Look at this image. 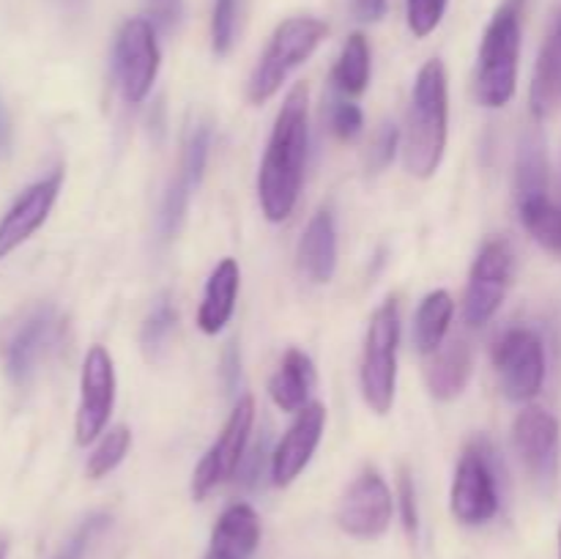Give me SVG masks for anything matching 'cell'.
I'll return each mask as SVG.
<instances>
[{
	"label": "cell",
	"mask_w": 561,
	"mask_h": 559,
	"mask_svg": "<svg viewBox=\"0 0 561 559\" xmlns=\"http://www.w3.org/2000/svg\"><path fill=\"white\" fill-rule=\"evenodd\" d=\"M513 447L540 488H551L559 475V420L546 409H524L513 422Z\"/></svg>",
	"instance_id": "cell-14"
},
{
	"label": "cell",
	"mask_w": 561,
	"mask_h": 559,
	"mask_svg": "<svg viewBox=\"0 0 561 559\" xmlns=\"http://www.w3.org/2000/svg\"><path fill=\"white\" fill-rule=\"evenodd\" d=\"M131 447V431L126 425H113L102 433L99 444L93 447V453L88 455L85 471L91 480H102L110 471L118 469L121 460L126 458Z\"/></svg>",
	"instance_id": "cell-26"
},
{
	"label": "cell",
	"mask_w": 561,
	"mask_h": 559,
	"mask_svg": "<svg viewBox=\"0 0 561 559\" xmlns=\"http://www.w3.org/2000/svg\"><path fill=\"white\" fill-rule=\"evenodd\" d=\"M449 0H405V22L416 38H427L444 20Z\"/></svg>",
	"instance_id": "cell-31"
},
{
	"label": "cell",
	"mask_w": 561,
	"mask_h": 559,
	"mask_svg": "<svg viewBox=\"0 0 561 559\" xmlns=\"http://www.w3.org/2000/svg\"><path fill=\"white\" fill-rule=\"evenodd\" d=\"M261 543V518L250 504H230L211 532L206 559H252Z\"/></svg>",
	"instance_id": "cell-17"
},
{
	"label": "cell",
	"mask_w": 561,
	"mask_h": 559,
	"mask_svg": "<svg viewBox=\"0 0 561 559\" xmlns=\"http://www.w3.org/2000/svg\"><path fill=\"white\" fill-rule=\"evenodd\" d=\"M449 510L466 526L488 524L499 513L496 458L485 438L466 444L453 477Z\"/></svg>",
	"instance_id": "cell-7"
},
{
	"label": "cell",
	"mask_w": 561,
	"mask_h": 559,
	"mask_svg": "<svg viewBox=\"0 0 561 559\" xmlns=\"http://www.w3.org/2000/svg\"><path fill=\"white\" fill-rule=\"evenodd\" d=\"M115 406V367L104 345H93L85 354L80 373V406H77L75 438L77 444H91L107 427Z\"/></svg>",
	"instance_id": "cell-13"
},
{
	"label": "cell",
	"mask_w": 561,
	"mask_h": 559,
	"mask_svg": "<svg viewBox=\"0 0 561 559\" xmlns=\"http://www.w3.org/2000/svg\"><path fill=\"white\" fill-rule=\"evenodd\" d=\"M398 146H400V129L394 124H383L381 129H378L376 140H373L370 168L383 170L387 164H392L394 153H398Z\"/></svg>",
	"instance_id": "cell-34"
},
{
	"label": "cell",
	"mask_w": 561,
	"mask_h": 559,
	"mask_svg": "<svg viewBox=\"0 0 561 559\" xmlns=\"http://www.w3.org/2000/svg\"><path fill=\"white\" fill-rule=\"evenodd\" d=\"M370 42L365 33H351L332 69V82L345 96H359L370 85Z\"/></svg>",
	"instance_id": "cell-25"
},
{
	"label": "cell",
	"mask_w": 561,
	"mask_h": 559,
	"mask_svg": "<svg viewBox=\"0 0 561 559\" xmlns=\"http://www.w3.org/2000/svg\"><path fill=\"white\" fill-rule=\"evenodd\" d=\"M146 5L157 31H175L184 16V0H146Z\"/></svg>",
	"instance_id": "cell-35"
},
{
	"label": "cell",
	"mask_w": 561,
	"mask_h": 559,
	"mask_svg": "<svg viewBox=\"0 0 561 559\" xmlns=\"http://www.w3.org/2000/svg\"><path fill=\"white\" fill-rule=\"evenodd\" d=\"M241 272L233 258H222L214 266L208 277L206 290H203L201 310H197V327L206 334H219L228 327L230 316L236 310V296H239Z\"/></svg>",
	"instance_id": "cell-20"
},
{
	"label": "cell",
	"mask_w": 561,
	"mask_h": 559,
	"mask_svg": "<svg viewBox=\"0 0 561 559\" xmlns=\"http://www.w3.org/2000/svg\"><path fill=\"white\" fill-rule=\"evenodd\" d=\"M526 0H504L491 16L477 58V102L504 107L518 88L520 42H524Z\"/></svg>",
	"instance_id": "cell-3"
},
{
	"label": "cell",
	"mask_w": 561,
	"mask_h": 559,
	"mask_svg": "<svg viewBox=\"0 0 561 559\" xmlns=\"http://www.w3.org/2000/svg\"><path fill=\"white\" fill-rule=\"evenodd\" d=\"M529 104L535 118H546L557 104H561V11L551 22V31L537 55Z\"/></svg>",
	"instance_id": "cell-22"
},
{
	"label": "cell",
	"mask_w": 561,
	"mask_h": 559,
	"mask_svg": "<svg viewBox=\"0 0 561 559\" xmlns=\"http://www.w3.org/2000/svg\"><path fill=\"white\" fill-rule=\"evenodd\" d=\"M307 93L305 82L294 85L279 107L274 121L272 137H268L266 153H263L261 173H257V197L268 223H283L294 214L299 201L301 181H305L307 142H310V126H307Z\"/></svg>",
	"instance_id": "cell-1"
},
{
	"label": "cell",
	"mask_w": 561,
	"mask_h": 559,
	"mask_svg": "<svg viewBox=\"0 0 561 559\" xmlns=\"http://www.w3.org/2000/svg\"><path fill=\"white\" fill-rule=\"evenodd\" d=\"M471 367H474V356H471V345L463 338L447 340L442 349L427 354L425 381L433 398L455 400L458 395H463L471 378Z\"/></svg>",
	"instance_id": "cell-18"
},
{
	"label": "cell",
	"mask_w": 561,
	"mask_h": 559,
	"mask_svg": "<svg viewBox=\"0 0 561 559\" xmlns=\"http://www.w3.org/2000/svg\"><path fill=\"white\" fill-rule=\"evenodd\" d=\"M299 269L312 283H329L337 269V228L332 212L321 208L299 241Z\"/></svg>",
	"instance_id": "cell-19"
},
{
	"label": "cell",
	"mask_w": 561,
	"mask_h": 559,
	"mask_svg": "<svg viewBox=\"0 0 561 559\" xmlns=\"http://www.w3.org/2000/svg\"><path fill=\"white\" fill-rule=\"evenodd\" d=\"M312 387H316V367H312L310 356L299 349L285 351L277 373L268 381V395H272L274 406L288 414H299L310 403Z\"/></svg>",
	"instance_id": "cell-21"
},
{
	"label": "cell",
	"mask_w": 561,
	"mask_h": 559,
	"mask_svg": "<svg viewBox=\"0 0 561 559\" xmlns=\"http://www.w3.org/2000/svg\"><path fill=\"white\" fill-rule=\"evenodd\" d=\"M159 64H162V53H159L157 25L146 16L126 20L113 47V71L126 102L137 104L151 93Z\"/></svg>",
	"instance_id": "cell-9"
},
{
	"label": "cell",
	"mask_w": 561,
	"mask_h": 559,
	"mask_svg": "<svg viewBox=\"0 0 561 559\" xmlns=\"http://www.w3.org/2000/svg\"><path fill=\"white\" fill-rule=\"evenodd\" d=\"M327 22L318 16H288L277 25V31L268 38L266 49L257 58L247 82V99L252 104H263L283 88L288 75L299 69L307 58L318 49V44L327 38Z\"/></svg>",
	"instance_id": "cell-4"
},
{
	"label": "cell",
	"mask_w": 561,
	"mask_h": 559,
	"mask_svg": "<svg viewBox=\"0 0 561 559\" xmlns=\"http://www.w3.org/2000/svg\"><path fill=\"white\" fill-rule=\"evenodd\" d=\"M559 559H561V529H559Z\"/></svg>",
	"instance_id": "cell-39"
},
{
	"label": "cell",
	"mask_w": 561,
	"mask_h": 559,
	"mask_svg": "<svg viewBox=\"0 0 561 559\" xmlns=\"http://www.w3.org/2000/svg\"><path fill=\"white\" fill-rule=\"evenodd\" d=\"M11 146V121L9 115H5V107L0 104V153L9 151Z\"/></svg>",
	"instance_id": "cell-37"
},
{
	"label": "cell",
	"mask_w": 561,
	"mask_h": 559,
	"mask_svg": "<svg viewBox=\"0 0 561 559\" xmlns=\"http://www.w3.org/2000/svg\"><path fill=\"white\" fill-rule=\"evenodd\" d=\"M329 124H332V132L340 137V140H354L356 135L365 126V115H362V107L354 102H334L332 115H329Z\"/></svg>",
	"instance_id": "cell-32"
},
{
	"label": "cell",
	"mask_w": 561,
	"mask_h": 559,
	"mask_svg": "<svg viewBox=\"0 0 561 559\" xmlns=\"http://www.w3.org/2000/svg\"><path fill=\"white\" fill-rule=\"evenodd\" d=\"M493 367L502 392L513 403L537 398L546 384V345L540 334L526 327H513L493 343Z\"/></svg>",
	"instance_id": "cell-8"
},
{
	"label": "cell",
	"mask_w": 561,
	"mask_h": 559,
	"mask_svg": "<svg viewBox=\"0 0 561 559\" xmlns=\"http://www.w3.org/2000/svg\"><path fill=\"white\" fill-rule=\"evenodd\" d=\"M392 513L394 502L389 486L376 469H365L340 499L337 526L356 540H376L389 529Z\"/></svg>",
	"instance_id": "cell-12"
},
{
	"label": "cell",
	"mask_w": 561,
	"mask_h": 559,
	"mask_svg": "<svg viewBox=\"0 0 561 559\" xmlns=\"http://www.w3.org/2000/svg\"><path fill=\"white\" fill-rule=\"evenodd\" d=\"M323 425H327V409L321 403H307L296 414L285 436L279 438L277 449L272 453V482L277 488L290 486L316 455L321 444Z\"/></svg>",
	"instance_id": "cell-15"
},
{
	"label": "cell",
	"mask_w": 561,
	"mask_h": 559,
	"mask_svg": "<svg viewBox=\"0 0 561 559\" xmlns=\"http://www.w3.org/2000/svg\"><path fill=\"white\" fill-rule=\"evenodd\" d=\"M513 247L504 239L488 241L474 258L463 296V318L469 327H485L507 296L513 283Z\"/></svg>",
	"instance_id": "cell-11"
},
{
	"label": "cell",
	"mask_w": 561,
	"mask_h": 559,
	"mask_svg": "<svg viewBox=\"0 0 561 559\" xmlns=\"http://www.w3.org/2000/svg\"><path fill=\"white\" fill-rule=\"evenodd\" d=\"M192 190H195V186H192L184 175H179V179L173 181V186L168 190V195H164L162 214H159V230H162L164 239H170V236L179 230L181 219H184L186 214V206H190Z\"/></svg>",
	"instance_id": "cell-30"
},
{
	"label": "cell",
	"mask_w": 561,
	"mask_h": 559,
	"mask_svg": "<svg viewBox=\"0 0 561 559\" xmlns=\"http://www.w3.org/2000/svg\"><path fill=\"white\" fill-rule=\"evenodd\" d=\"M455 316V301L447 290H431L420 301V310L414 318V345L420 354H433L444 345L449 332V323Z\"/></svg>",
	"instance_id": "cell-24"
},
{
	"label": "cell",
	"mask_w": 561,
	"mask_h": 559,
	"mask_svg": "<svg viewBox=\"0 0 561 559\" xmlns=\"http://www.w3.org/2000/svg\"><path fill=\"white\" fill-rule=\"evenodd\" d=\"M515 201H518L520 223L529 230L531 239H535L542 250L561 255V206L551 201L548 186L515 192Z\"/></svg>",
	"instance_id": "cell-23"
},
{
	"label": "cell",
	"mask_w": 561,
	"mask_h": 559,
	"mask_svg": "<svg viewBox=\"0 0 561 559\" xmlns=\"http://www.w3.org/2000/svg\"><path fill=\"white\" fill-rule=\"evenodd\" d=\"M447 69L438 58L420 69L403 129V162L416 179H431L447 151Z\"/></svg>",
	"instance_id": "cell-2"
},
{
	"label": "cell",
	"mask_w": 561,
	"mask_h": 559,
	"mask_svg": "<svg viewBox=\"0 0 561 559\" xmlns=\"http://www.w3.org/2000/svg\"><path fill=\"white\" fill-rule=\"evenodd\" d=\"M175 323H179V312H175V305L170 301L168 294L159 296L157 301H153L151 312H148L146 323H142V332H140V343H142V351H146V356H157L159 351L168 345L170 334H173Z\"/></svg>",
	"instance_id": "cell-27"
},
{
	"label": "cell",
	"mask_w": 561,
	"mask_h": 559,
	"mask_svg": "<svg viewBox=\"0 0 561 559\" xmlns=\"http://www.w3.org/2000/svg\"><path fill=\"white\" fill-rule=\"evenodd\" d=\"M252 425H255V400H252V395H244V398H239V403L233 406L222 433H219L217 442L208 447V453L203 455L195 475H192V499H195V502H203L214 488H219L222 482H228L230 477L239 475L241 464H244L247 458L244 453L247 444H250Z\"/></svg>",
	"instance_id": "cell-10"
},
{
	"label": "cell",
	"mask_w": 561,
	"mask_h": 559,
	"mask_svg": "<svg viewBox=\"0 0 561 559\" xmlns=\"http://www.w3.org/2000/svg\"><path fill=\"white\" fill-rule=\"evenodd\" d=\"M241 0H214L211 11V47L217 55H228L239 31Z\"/></svg>",
	"instance_id": "cell-28"
},
{
	"label": "cell",
	"mask_w": 561,
	"mask_h": 559,
	"mask_svg": "<svg viewBox=\"0 0 561 559\" xmlns=\"http://www.w3.org/2000/svg\"><path fill=\"white\" fill-rule=\"evenodd\" d=\"M58 329V312L49 305H31L9 318L0 329V360L5 376L14 384L31 381L38 362L53 351Z\"/></svg>",
	"instance_id": "cell-6"
},
{
	"label": "cell",
	"mask_w": 561,
	"mask_h": 559,
	"mask_svg": "<svg viewBox=\"0 0 561 559\" xmlns=\"http://www.w3.org/2000/svg\"><path fill=\"white\" fill-rule=\"evenodd\" d=\"M348 9L356 22L373 25V22H381L383 14H387V0H348Z\"/></svg>",
	"instance_id": "cell-36"
},
{
	"label": "cell",
	"mask_w": 561,
	"mask_h": 559,
	"mask_svg": "<svg viewBox=\"0 0 561 559\" xmlns=\"http://www.w3.org/2000/svg\"><path fill=\"white\" fill-rule=\"evenodd\" d=\"M9 557V535L5 532H0V559Z\"/></svg>",
	"instance_id": "cell-38"
},
{
	"label": "cell",
	"mask_w": 561,
	"mask_h": 559,
	"mask_svg": "<svg viewBox=\"0 0 561 559\" xmlns=\"http://www.w3.org/2000/svg\"><path fill=\"white\" fill-rule=\"evenodd\" d=\"M398 345L400 310L398 301L387 299L373 312L359 367L362 398H365V403L376 414H387L394 403V387H398Z\"/></svg>",
	"instance_id": "cell-5"
},
{
	"label": "cell",
	"mask_w": 561,
	"mask_h": 559,
	"mask_svg": "<svg viewBox=\"0 0 561 559\" xmlns=\"http://www.w3.org/2000/svg\"><path fill=\"white\" fill-rule=\"evenodd\" d=\"M60 181H64V173L55 170L53 175L27 186V190L11 203V208L3 214V219H0V258L11 255L16 247L25 244V241L47 223L49 212H53L55 201H58Z\"/></svg>",
	"instance_id": "cell-16"
},
{
	"label": "cell",
	"mask_w": 561,
	"mask_h": 559,
	"mask_svg": "<svg viewBox=\"0 0 561 559\" xmlns=\"http://www.w3.org/2000/svg\"><path fill=\"white\" fill-rule=\"evenodd\" d=\"M398 504H400V518H403L405 532L411 537L420 529V510H416V488L411 480L409 469H400L398 475Z\"/></svg>",
	"instance_id": "cell-33"
},
{
	"label": "cell",
	"mask_w": 561,
	"mask_h": 559,
	"mask_svg": "<svg viewBox=\"0 0 561 559\" xmlns=\"http://www.w3.org/2000/svg\"><path fill=\"white\" fill-rule=\"evenodd\" d=\"M208 146H211V129L208 126H197L190 132L184 146V159H181V175L190 181L192 186L201 184L203 173H206Z\"/></svg>",
	"instance_id": "cell-29"
}]
</instances>
